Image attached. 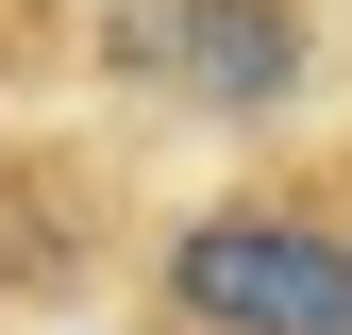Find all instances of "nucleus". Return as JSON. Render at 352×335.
Segmentation results:
<instances>
[{
  "label": "nucleus",
  "mask_w": 352,
  "mask_h": 335,
  "mask_svg": "<svg viewBox=\"0 0 352 335\" xmlns=\"http://www.w3.org/2000/svg\"><path fill=\"white\" fill-rule=\"evenodd\" d=\"M168 84L218 101V117H269L302 84V17L285 0H168Z\"/></svg>",
  "instance_id": "f03ea898"
},
{
  "label": "nucleus",
  "mask_w": 352,
  "mask_h": 335,
  "mask_svg": "<svg viewBox=\"0 0 352 335\" xmlns=\"http://www.w3.org/2000/svg\"><path fill=\"white\" fill-rule=\"evenodd\" d=\"M101 51H118V67H151V84H168V0H118V17H101Z\"/></svg>",
  "instance_id": "7ed1b4c3"
},
{
  "label": "nucleus",
  "mask_w": 352,
  "mask_h": 335,
  "mask_svg": "<svg viewBox=\"0 0 352 335\" xmlns=\"http://www.w3.org/2000/svg\"><path fill=\"white\" fill-rule=\"evenodd\" d=\"M168 302H185L201 335H352V235L319 218H201L185 251H168Z\"/></svg>",
  "instance_id": "f257e3e1"
}]
</instances>
